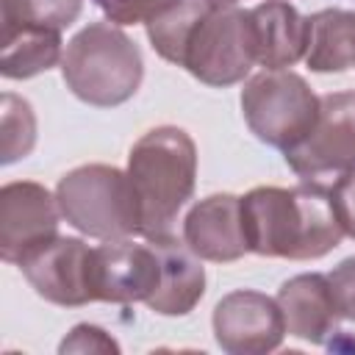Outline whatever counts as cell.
Returning a JSON list of instances; mask_svg holds the SVG:
<instances>
[{
  "instance_id": "6da1fadb",
  "label": "cell",
  "mask_w": 355,
  "mask_h": 355,
  "mask_svg": "<svg viewBox=\"0 0 355 355\" xmlns=\"http://www.w3.org/2000/svg\"><path fill=\"white\" fill-rule=\"evenodd\" d=\"M241 225L250 252L288 261L322 258L347 236L333 189L319 180L247 191L241 197Z\"/></svg>"
},
{
  "instance_id": "7a4b0ae2",
  "label": "cell",
  "mask_w": 355,
  "mask_h": 355,
  "mask_svg": "<svg viewBox=\"0 0 355 355\" xmlns=\"http://www.w3.org/2000/svg\"><path fill=\"white\" fill-rule=\"evenodd\" d=\"M128 178L133 183L141 211L139 236L153 239L169 233L180 208L194 194V180H197L194 139L175 125H161L147 130L130 147Z\"/></svg>"
},
{
  "instance_id": "3957f363",
  "label": "cell",
  "mask_w": 355,
  "mask_h": 355,
  "mask_svg": "<svg viewBox=\"0 0 355 355\" xmlns=\"http://www.w3.org/2000/svg\"><path fill=\"white\" fill-rule=\"evenodd\" d=\"M67 89L97 108L128 103L144 78L141 50L116 22H92L78 31L61 58Z\"/></svg>"
},
{
  "instance_id": "277c9868",
  "label": "cell",
  "mask_w": 355,
  "mask_h": 355,
  "mask_svg": "<svg viewBox=\"0 0 355 355\" xmlns=\"http://www.w3.org/2000/svg\"><path fill=\"white\" fill-rule=\"evenodd\" d=\"M67 225L92 239H130L141 230V211L128 172L108 164H86L67 172L55 186Z\"/></svg>"
},
{
  "instance_id": "5b68a950",
  "label": "cell",
  "mask_w": 355,
  "mask_h": 355,
  "mask_svg": "<svg viewBox=\"0 0 355 355\" xmlns=\"http://www.w3.org/2000/svg\"><path fill=\"white\" fill-rule=\"evenodd\" d=\"M255 64V44L250 28V8L239 3L211 0L197 17L180 47L178 67L208 86H233L250 75Z\"/></svg>"
},
{
  "instance_id": "8992f818",
  "label": "cell",
  "mask_w": 355,
  "mask_h": 355,
  "mask_svg": "<svg viewBox=\"0 0 355 355\" xmlns=\"http://www.w3.org/2000/svg\"><path fill=\"white\" fill-rule=\"evenodd\" d=\"M241 114L250 133L277 150L308 139L319 119V97L291 69H263L241 89Z\"/></svg>"
},
{
  "instance_id": "52a82bcc",
  "label": "cell",
  "mask_w": 355,
  "mask_h": 355,
  "mask_svg": "<svg viewBox=\"0 0 355 355\" xmlns=\"http://www.w3.org/2000/svg\"><path fill=\"white\" fill-rule=\"evenodd\" d=\"M286 164L302 180L355 172V89L319 97V119L305 141L286 150Z\"/></svg>"
},
{
  "instance_id": "ba28073f",
  "label": "cell",
  "mask_w": 355,
  "mask_h": 355,
  "mask_svg": "<svg viewBox=\"0 0 355 355\" xmlns=\"http://www.w3.org/2000/svg\"><path fill=\"white\" fill-rule=\"evenodd\" d=\"M58 219H64L58 200L42 183H6L0 189V258L19 266L58 239Z\"/></svg>"
},
{
  "instance_id": "9c48e42d",
  "label": "cell",
  "mask_w": 355,
  "mask_h": 355,
  "mask_svg": "<svg viewBox=\"0 0 355 355\" xmlns=\"http://www.w3.org/2000/svg\"><path fill=\"white\" fill-rule=\"evenodd\" d=\"M214 338L230 355H263L280 347L286 319L277 300L261 291H230L214 308Z\"/></svg>"
},
{
  "instance_id": "30bf717a",
  "label": "cell",
  "mask_w": 355,
  "mask_h": 355,
  "mask_svg": "<svg viewBox=\"0 0 355 355\" xmlns=\"http://www.w3.org/2000/svg\"><path fill=\"white\" fill-rule=\"evenodd\" d=\"M92 250L83 239L58 236L19 263V272L39 297L53 305L78 308L94 302L92 294Z\"/></svg>"
},
{
  "instance_id": "8fae6325",
  "label": "cell",
  "mask_w": 355,
  "mask_h": 355,
  "mask_svg": "<svg viewBox=\"0 0 355 355\" xmlns=\"http://www.w3.org/2000/svg\"><path fill=\"white\" fill-rule=\"evenodd\" d=\"M161 263L153 244L133 239H111L92 250V294L94 302H147L158 288Z\"/></svg>"
},
{
  "instance_id": "7c38bea8",
  "label": "cell",
  "mask_w": 355,
  "mask_h": 355,
  "mask_svg": "<svg viewBox=\"0 0 355 355\" xmlns=\"http://www.w3.org/2000/svg\"><path fill=\"white\" fill-rule=\"evenodd\" d=\"M183 241L191 247L194 255L214 263H230L250 252L241 225V197L211 194L200 200L186 214Z\"/></svg>"
},
{
  "instance_id": "4fadbf2b",
  "label": "cell",
  "mask_w": 355,
  "mask_h": 355,
  "mask_svg": "<svg viewBox=\"0 0 355 355\" xmlns=\"http://www.w3.org/2000/svg\"><path fill=\"white\" fill-rule=\"evenodd\" d=\"M158 255L161 277L158 288L147 300V308L161 316H186L205 294V269L202 258L191 252L186 241H178L172 233L147 239Z\"/></svg>"
},
{
  "instance_id": "5bb4252c",
  "label": "cell",
  "mask_w": 355,
  "mask_h": 355,
  "mask_svg": "<svg viewBox=\"0 0 355 355\" xmlns=\"http://www.w3.org/2000/svg\"><path fill=\"white\" fill-rule=\"evenodd\" d=\"M277 305L286 319V333L308 344H327L341 319L330 280L319 272L286 280L277 291Z\"/></svg>"
},
{
  "instance_id": "9a60e30c",
  "label": "cell",
  "mask_w": 355,
  "mask_h": 355,
  "mask_svg": "<svg viewBox=\"0 0 355 355\" xmlns=\"http://www.w3.org/2000/svg\"><path fill=\"white\" fill-rule=\"evenodd\" d=\"M250 28L255 44V64L263 69H286L305 58L308 17L286 0H263L250 8Z\"/></svg>"
},
{
  "instance_id": "2e32d148",
  "label": "cell",
  "mask_w": 355,
  "mask_h": 355,
  "mask_svg": "<svg viewBox=\"0 0 355 355\" xmlns=\"http://www.w3.org/2000/svg\"><path fill=\"white\" fill-rule=\"evenodd\" d=\"M61 31L39 25H3L0 75L8 80L36 78L61 64Z\"/></svg>"
},
{
  "instance_id": "e0dca14e",
  "label": "cell",
  "mask_w": 355,
  "mask_h": 355,
  "mask_svg": "<svg viewBox=\"0 0 355 355\" xmlns=\"http://www.w3.org/2000/svg\"><path fill=\"white\" fill-rule=\"evenodd\" d=\"M305 64L313 72H347L355 67V14L324 8L308 17Z\"/></svg>"
},
{
  "instance_id": "ac0fdd59",
  "label": "cell",
  "mask_w": 355,
  "mask_h": 355,
  "mask_svg": "<svg viewBox=\"0 0 355 355\" xmlns=\"http://www.w3.org/2000/svg\"><path fill=\"white\" fill-rule=\"evenodd\" d=\"M36 144V114L28 100L6 92L0 100V161L8 166L31 155Z\"/></svg>"
},
{
  "instance_id": "d6986e66",
  "label": "cell",
  "mask_w": 355,
  "mask_h": 355,
  "mask_svg": "<svg viewBox=\"0 0 355 355\" xmlns=\"http://www.w3.org/2000/svg\"><path fill=\"white\" fill-rule=\"evenodd\" d=\"M83 11V0H0L3 25H39L64 31Z\"/></svg>"
},
{
  "instance_id": "ffe728a7",
  "label": "cell",
  "mask_w": 355,
  "mask_h": 355,
  "mask_svg": "<svg viewBox=\"0 0 355 355\" xmlns=\"http://www.w3.org/2000/svg\"><path fill=\"white\" fill-rule=\"evenodd\" d=\"M172 3L178 0H94V6L108 17V22H116V25L150 22L155 14H161Z\"/></svg>"
},
{
  "instance_id": "44dd1931",
  "label": "cell",
  "mask_w": 355,
  "mask_h": 355,
  "mask_svg": "<svg viewBox=\"0 0 355 355\" xmlns=\"http://www.w3.org/2000/svg\"><path fill=\"white\" fill-rule=\"evenodd\" d=\"M58 349L61 352H119V344L97 324H75Z\"/></svg>"
},
{
  "instance_id": "7402d4cb",
  "label": "cell",
  "mask_w": 355,
  "mask_h": 355,
  "mask_svg": "<svg viewBox=\"0 0 355 355\" xmlns=\"http://www.w3.org/2000/svg\"><path fill=\"white\" fill-rule=\"evenodd\" d=\"M327 280H330V288H333V297H336V305H338L341 319L355 322V255L352 258H344L327 275Z\"/></svg>"
},
{
  "instance_id": "603a6c76",
  "label": "cell",
  "mask_w": 355,
  "mask_h": 355,
  "mask_svg": "<svg viewBox=\"0 0 355 355\" xmlns=\"http://www.w3.org/2000/svg\"><path fill=\"white\" fill-rule=\"evenodd\" d=\"M330 189H333V200H336V208H338L344 233L355 239V172L338 178L336 186H330Z\"/></svg>"
},
{
  "instance_id": "cb8c5ba5",
  "label": "cell",
  "mask_w": 355,
  "mask_h": 355,
  "mask_svg": "<svg viewBox=\"0 0 355 355\" xmlns=\"http://www.w3.org/2000/svg\"><path fill=\"white\" fill-rule=\"evenodd\" d=\"M216 3H239V0H216Z\"/></svg>"
}]
</instances>
